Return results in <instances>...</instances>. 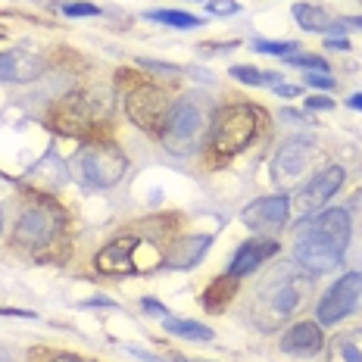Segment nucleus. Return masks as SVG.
<instances>
[{
	"mask_svg": "<svg viewBox=\"0 0 362 362\" xmlns=\"http://www.w3.org/2000/svg\"><path fill=\"white\" fill-rule=\"evenodd\" d=\"M353 238V222L350 213L341 206H331L319 213L313 222L303 228V235L293 240V262L303 266L313 275H325V272L337 269L350 247Z\"/></svg>",
	"mask_w": 362,
	"mask_h": 362,
	"instance_id": "nucleus-1",
	"label": "nucleus"
},
{
	"mask_svg": "<svg viewBox=\"0 0 362 362\" xmlns=\"http://www.w3.org/2000/svg\"><path fill=\"white\" fill-rule=\"evenodd\" d=\"M313 284V272H306L297 262H281L269 272L259 281V288L253 293L250 315L262 331H275L284 319H291L300 309L303 297Z\"/></svg>",
	"mask_w": 362,
	"mask_h": 362,
	"instance_id": "nucleus-2",
	"label": "nucleus"
},
{
	"mask_svg": "<svg viewBox=\"0 0 362 362\" xmlns=\"http://www.w3.org/2000/svg\"><path fill=\"white\" fill-rule=\"evenodd\" d=\"M209 103H203L197 94H185L169 107V119L163 128V147L175 156H194L203 147L206 138V110Z\"/></svg>",
	"mask_w": 362,
	"mask_h": 362,
	"instance_id": "nucleus-3",
	"label": "nucleus"
},
{
	"mask_svg": "<svg viewBox=\"0 0 362 362\" xmlns=\"http://www.w3.org/2000/svg\"><path fill=\"white\" fill-rule=\"evenodd\" d=\"M256 132H259V116L250 103H228L216 110L206 147L213 156H235L256 138Z\"/></svg>",
	"mask_w": 362,
	"mask_h": 362,
	"instance_id": "nucleus-4",
	"label": "nucleus"
},
{
	"mask_svg": "<svg viewBox=\"0 0 362 362\" xmlns=\"http://www.w3.org/2000/svg\"><path fill=\"white\" fill-rule=\"evenodd\" d=\"M128 169V160L119 147L107 144V141H90L75 153V172L85 181L88 187H97V191H107V187H116L122 181Z\"/></svg>",
	"mask_w": 362,
	"mask_h": 362,
	"instance_id": "nucleus-5",
	"label": "nucleus"
},
{
	"mask_svg": "<svg viewBox=\"0 0 362 362\" xmlns=\"http://www.w3.org/2000/svg\"><path fill=\"white\" fill-rule=\"evenodd\" d=\"M169 107L172 103L165 100L163 88H156L153 81H141V85H134L125 97L128 119L147 134H163L165 119H169Z\"/></svg>",
	"mask_w": 362,
	"mask_h": 362,
	"instance_id": "nucleus-6",
	"label": "nucleus"
},
{
	"mask_svg": "<svg viewBox=\"0 0 362 362\" xmlns=\"http://www.w3.org/2000/svg\"><path fill=\"white\" fill-rule=\"evenodd\" d=\"M362 300V272H346L344 278H337L331 288L322 293L315 315H319L322 325H334V322L346 319V315L356 309Z\"/></svg>",
	"mask_w": 362,
	"mask_h": 362,
	"instance_id": "nucleus-7",
	"label": "nucleus"
},
{
	"mask_svg": "<svg viewBox=\"0 0 362 362\" xmlns=\"http://www.w3.org/2000/svg\"><path fill=\"white\" fill-rule=\"evenodd\" d=\"M57 235V213L47 206H25L16 218V228H13V240L22 250H41L47 247Z\"/></svg>",
	"mask_w": 362,
	"mask_h": 362,
	"instance_id": "nucleus-8",
	"label": "nucleus"
},
{
	"mask_svg": "<svg viewBox=\"0 0 362 362\" xmlns=\"http://www.w3.org/2000/svg\"><path fill=\"white\" fill-rule=\"evenodd\" d=\"M291 216V197L288 194H272V197H259L250 206H244V218L247 228L253 231H281L284 222Z\"/></svg>",
	"mask_w": 362,
	"mask_h": 362,
	"instance_id": "nucleus-9",
	"label": "nucleus"
},
{
	"mask_svg": "<svg viewBox=\"0 0 362 362\" xmlns=\"http://www.w3.org/2000/svg\"><path fill=\"white\" fill-rule=\"evenodd\" d=\"M344 187V169L341 165H328V169L315 172L313 181H306V187L300 191V213L309 216V213H319L325 203L334 197L337 191Z\"/></svg>",
	"mask_w": 362,
	"mask_h": 362,
	"instance_id": "nucleus-10",
	"label": "nucleus"
},
{
	"mask_svg": "<svg viewBox=\"0 0 362 362\" xmlns=\"http://www.w3.org/2000/svg\"><path fill=\"white\" fill-rule=\"evenodd\" d=\"M309 163H313V144L303 141V138H288L281 147H278V153H275L272 175H275V181L281 185V181L297 178Z\"/></svg>",
	"mask_w": 362,
	"mask_h": 362,
	"instance_id": "nucleus-11",
	"label": "nucleus"
},
{
	"mask_svg": "<svg viewBox=\"0 0 362 362\" xmlns=\"http://www.w3.org/2000/svg\"><path fill=\"white\" fill-rule=\"evenodd\" d=\"M134 244H138V238H119L107 244L100 253H97V269L107 272V275H132L134 269Z\"/></svg>",
	"mask_w": 362,
	"mask_h": 362,
	"instance_id": "nucleus-12",
	"label": "nucleus"
},
{
	"mask_svg": "<svg viewBox=\"0 0 362 362\" xmlns=\"http://www.w3.org/2000/svg\"><path fill=\"white\" fill-rule=\"evenodd\" d=\"M278 250L275 240H244V244L238 247V253L231 256V266H228V275L231 278H244V275H253L256 269L262 266V262L269 259L272 253Z\"/></svg>",
	"mask_w": 362,
	"mask_h": 362,
	"instance_id": "nucleus-13",
	"label": "nucleus"
},
{
	"mask_svg": "<svg viewBox=\"0 0 362 362\" xmlns=\"http://www.w3.org/2000/svg\"><path fill=\"white\" fill-rule=\"evenodd\" d=\"M284 353H300V356H313L322 350V328L319 322H297L281 334Z\"/></svg>",
	"mask_w": 362,
	"mask_h": 362,
	"instance_id": "nucleus-14",
	"label": "nucleus"
},
{
	"mask_svg": "<svg viewBox=\"0 0 362 362\" xmlns=\"http://www.w3.org/2000/svg\"><path fill=\"white\" fill-rule=\"evenodd\" d=\"M209 244H213V238H209V235H185L181 240H175V247L169 250L165 266H172V269H194L203 256H206Z\"/></svg>",
	"mask_w": 362,
	"mask_h": 362,
	"instance_id": "nucleus-15",
	"label": "nucleus"
},
{
	"mask_svg": "<svg viewBox=\"0 0 362 362\" xmlns=\"http://www.w3.org/2000/svg\"><path fill=\"white\" fill-rule=\"evenodd\" d=\"M293 19H297V25L306 28V32H331V35H344L346 32L344 22L331 19L319 4H297L293 6Z\"/></svg>",
	"mask_w": 362,
	"mask_h": 362,
	"instance_id": "nucleus-16",
	"label": "nucleus"
},
{
	"mask_svg": "<svg viewBox=\"0 0 362 362\" xmlns=\"http://www.w3.org/2000/svg\"><path fill=\"white\" fill-rule=\"evenodd\" d=\"M44 63L28 54H0V81H32Z\"/></svg>",
	"mask_w": 362,
	"mask_h": 362,
	"instance_id": "nucleus-17",
	"label": "nucleus"
},
{
	"mask_svg": "<svg viewBox=\"0 0 362 362\" xmlns=\"http://www.w3.org/2000/svg\"><path fill=\"white\" fill-rule=\"evenodd\" d=\"M54 122H57V128H59L63 134L81 132V128H85V122H88V107H85V100H81V97H66V100L57 107V112H54Z\"/></svg>",
	"mask_w": 362,
	"mask_h": 362,
	"instance_id": "nucleus-18",
	"label": "nucleus"
},
{
	"mask_svg": "<svg viewBox=\"0 0 362 362\" xmlns=\"http://www.w3.org/2000/svg\"><path fill=\"white\" fill-rule=\"evenodd\" d=\"M235 291H238V278H231V275L216 278V281L203 291V309H209V313H222V309L231 303Z\"/></svg>",
	"mask_w": 362,
	"mask_h": 362,
	"instance_id": "nucleus-19",
	"label": "nucleus"
},
{
	"mask_svg": "<svg viewBox=\"0 0 362 362\" xmlns=\"http://www.w3.org/2000/svg\"><path fill=\"white\" fill-rule=\"evenodd\" d=\"M169 334H175V337H185V341H200V344H206V341H213V328H206V325H200V322H194V319H165V325H163Z\"/></svg>",
	"mask_w": 362,
	"mask_h": 362,
	"instance_id": "nucleus-20",
	"label": "nucleus"
},
{
	"mask_svg": "<svg viewBox=\"0 0 362 362\" xmlns=\"http://www.w3.org/2000/svg\"><path fill=\"white\" fill-rule=\"evenodd\" d=\"M331 362H362V331L334 337V344H331Z\"/></svg>",
	"mask_w": 362,
	"mask_h": 362,
	"instance_id": "nucleus-21",
	"label": "nucleus"
},
{
	"mask_svg": "<svg viewBox=\"0 0 362 362\" xmlns=\"http://www.w3.org/2000/svg\"><path fill=\"white\" fill-rule=\"evenodd\" d=\"M147 19L163 22V25H172V28H197L200 25V19L185 10H153V13H147Z\"/></svg>",
	"mask_w": 362,
	"mask_h": 362,
	"instance_id": "nucleus-22",
	"label": "nucleus"
},
{
	"mask_svg": "<svg viewBox=\"0 0 362 362\" xmlns=\"http://www.w3.org/2000/svg\"><path fill=\"white\" fill-rule=\"evenodd\" d=\"M231 78L244 81V85H266V81H278V75L262 72V69H256V66H235V69H231Z\"/></svg>",
	"mask_w": 362,
	"mask_h": 362,
	"instance_id": "nucleus-23",
	"label": "nucleus"
},
{
	"mask_svg": "<svg viewBox=\"0 0 362 362\" xmlns=\"http://www.w3.org/2000/svg\"><path fill=\"white\" fill-rule=\"evenodd\" d=\"M256 54H275V57H293L297 54V44L293 41H253Z\"/></svg>",
	"mask_w": 362,
	"mask_h": 362,
	"instance_id": "nucleus-24",
	"label": "nucleus"
},
{
	"mask_svg": "<svg viewBox=\"0 0 362 362\" xmlns=\"http://www.w3.org/2000/svg\"><path fill=\"white\" fill-rule=\"evenodd\" d=\"M284 63H291V66H300V69H309V72H328V59H322V57H284Z\"/></svg>",
	"mask_w": 362,
	"mask_h": 362,
	"instance_id": "nucleus-25",
	"label": "nucleus"
},
{
	"mask_svg": "<svg viewBox=\"0 0 362 362\" xmlns=\"http://www.w3.org/2000/svg\"><path fill=\"white\" fill-rule=\"evenodd\" d=\"M66 16H100V6L88 4V0H72V4H63Z\"/></svg>",
	"mask_w": 362,
	"mask_h": 362,
	"instance_id": "nucleus-26",
	"label": "nucleus"
},
{
	"mask_svg": "<svg viewBox=\"0 0 362 362\" xmlns=\"http://www.w3.org/2000/svg\"><path fill=\"white\" fill-rule=\"evenodd\" d=\"M306 85L309 88H319V90H334V75L331 72H306Z\"/></svg>",
	"mask_w": 362,
	"mask_h": 362,
	"instance_id": "nucleus-27",
	"label": "nucleus"
},
{
	"mask_svg": "<svg viewBox=\"0 0 362 362\" xmlns=\"http://www.w3.org/2000/svg\"><path fill=\"white\" fill-rule=\"evenodd\" d=\"M206 10L213 13V16H235V13H240V6L235 0H209Z\"/></svg>",
	"mask_w": 362,
	"mask_h": 362,
	"instance_id": "nucleus-28",
	"label": "nucleus"
},
{
	"mask_svg": "<svg viewBox=\"0 0 362 362\" xmlns=\"http://www.w3.org/2000/svg\"><path fill=\"white\" fill-rule=\"evenodd\" d=\"M306 110H313V112L334 110V100H331V97H306Z\"/></svg>",
	"mask_w": 362,
	"mask_h": 362,
	"instance_id": "nucleus-29",
	"label": "nucleus"
},
{
	"mask_svg": "<svg viewBox=\"0 0 362 362\" xmlns=\"http://www.w3.org/2000/svg\"><path fill=\"white\" fill-rule=\"evenodd\" d=\"M141 306H144V313H150V315H165V306L160 303V300H153V297H144L141 300Z\"/></svg>",
	"mask_w": 362,
	"mask_h": 362,
	"instance_id": "nucleus-30",
	"label": "nucleus"
},
{
	"mask_svg": "<svg viewBox=\"0 0 362 362\" xmlns=\"http://www.w3.org/2000/svg\"><path fill=\"white\" fill-rule=\"evenodd\" d=\"M0 315H16V319H35V313H28V309H0Z\"/></svg>",
	"mask_w": 362,
	"mask_h": 362,
	"instance_id": "nucleus-31",
	"label": "nucleus"
},
{
	"mask_svg": "<svg viewBox=\"0 0 362 362\" xmlns=\"http://www.w3.org/2000/svg\"><path fill=\"white\" fill-rule=\"evenodd\" d=\"M275 94L278 97H297V88L293 85H275Z\"/></svg>",
	"mask_w": 362,
	"mask_h": 362,
	"instance_id": "nucleus-32",
	"label": "nucleus"
},
{
	"mask_svg": "<svg viewBox=\"0 0 362 362\" xmlns=\"http://www.w3.org/2000/svg\"><path fill=\"white\" fill-rule=\"evenodd\" d=\"M325 44H328V47H334V50H346V47H350L344 37H325Z\"/></svg>",
	"mask_w": 362,
	"mask_h": 362,
	"instance_id": "nucleus-33",
	"label": "nucleus"
},
{
	"mask_svg": "<svg viewBox=\"0 0 362 362\" xmlns=\"http://www.w3.org/2000/svg\"><path fill=\"white\" fill-rule=\"evenodd\" d=\"M344 28H362V16H350V19H341Z\"/></svg>",
	"mask_w": 362,
	"mask_h": 362,
	"instance_id": "nucleus-34",
	"label": "nucleus"
},
{
	"mask_svg": "<svg viewBox=\"0 0 362 362\" xmlns=\"http://www.w3.org/2000/svg\"><path fill=\"white\" fill-rule=\"evenodd\" d=\"M346 107H353V110H359V112H362V94H350V100H346Z\"/></svg>",
	"mask_w": 362,
	"mask_h": 362,
	"instance_id": "nucleus-35",
	"label": "nucleus"
},
{
	"mask_svg": "<svg viewBox=\"0 0 362 362\" xmlns=\"http://www.w3.org/2000/svg\"><path fill=\"white\" fill-rule=\"evenodd\" d=\"M50 362H81V359H75V356H57V359H50Z\"/></svg>",
	"mask_w": 362,
	"mask_h": 362,
	"instance_id": "nucleus-36",
	"label": "nucleus"
},
{
	"mask_svg": "<svg viewBox=\"0 0 362 362\" xmlns=\"http://www.w3.org/2000/svg\"><path fill=\"white\" fill-rule=\"evenodd\" d=\"M353 206H359V213H362V191H359V197L353 200Z\"/></svg>",
	"mask_w": 362,
	"mask_h": 362,
	"instance_id": "nucleus-37",
	"label": "nucleus"
},
{
	"mask_svg": "<svg viewBox=\"0 0 362 362\" xmlns=\"http://www.w3.org/2000/svg\"><path fill=\"white\" fill-rule=\"evenodd\" d=\"M175 362H206V359H181V356H178Z\"/></svg>",
	"mask_w": 362,
	"mask_h": 362,
	"instance_id": "nucleus-38",
	"label": "nucleus"
},
{
	"mask_svg": "<svg viewBox=\"0 0 362 362\" xmlns=\"http://www.w3.org/2000/svg\"><path fill=\"white\" fill-rule=\"evenodd\" d=\"M0 362H10V356H6V353H4V350H0Z\"/></svg>",
	"mask_w": 362,
	"mask_h": 362,
	"instance_id": "nucleus-39",
	"label": "nucleus"
},
{
	"mask_svg": "<svg viewBox=\"0 0 362 362\" xmlns=\"http://www.w3.org/2000/svg\"><path fill=\"white\" fill-rule=\"evenodd\" d=\"M0 231H4V213H0Z\"/></svg>",
	"mask_w": 362,
	"mask_h": 362,
	"instance_id": "nucleus-40",
	"label": "nucleus"
}]
</instances>
